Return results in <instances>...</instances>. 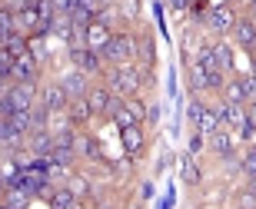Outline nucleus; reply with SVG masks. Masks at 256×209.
I'll use <instances>...</instances> for the list:
<instances>
[{"label": "nucleus", "mask_w": 256, "mask_h": 209, "mask_svg": "<svg viewBox=\"0 0 256 209\" xmlns=\"http://www.w3.org/2000/svg\"><path fill=\"white\" fill-rule=\"evenodd\" d=\"M143 83L150 86V83H153V76H150V73H143L136 63H124V67H110V70H106V86H110L116 96H124V100L136 96Z\"/></svg>", "instance_id": "f257e3e1"}, {"label": "nucleus", "mask_w": 256, "mask_h": 209, "mask_svg": "<svg viewBox=\"0 0 256 209\" xmlns=\"http://www.w3.org/2000/svg\"><path fill=\"white\" fill-rule=\"evenodd\" d=\"M140 57V40L133 33H114L110 43L104 47V60L110 67H124V63H133Z\"/></svg>", "instance_id": "f03ea898"}, {"label": "nucleus", "mask_w": 256, "mask_h": 209, "mask_svg": "<svg viewBox=\"0 0 256 209\" xmlns=\"http://www.w3.org/2000/svg\"><path fill=\"white\" fill-rule=\"evenodd\" d=\"M236 10L230 7V3H216V7H210L206 10V17H203V23H206L213 33H233V27H236Z\"/></svg>", "instance_id": "7ed1b4c3"}, {"label": "nucleus", "mask_w": 256, "mask_h": 209, "mask_svg": "<svg viewBox=\"0 0 256 209\" xmlns=\"http://www.w3.org/2000/svg\"><path fill=\"white\" fill-rule=\"evenodd\" d=\"M70 60H74L76 70H84L86 76L104 73V53H96V50H90V47H70Z\"/></svg>", "instance_id": "20e7f679"}, {"label": "nucleus", "mask_w": 256, "mask_h": 209, "mask_svg": "<svg viewBox=\"0 0 256 209\" xmlns=\"http://www.w3.org/2000/svg\"><path fill=\"white\" fill-rule=\"evenodd\" d=\"M40 103L47 106L50 113H64L66 106H70V96H66V90L60 86V80H54V83H44V86H40Z\"/></svg>", "instance_id": "39448f33"}, {"label": "nucleus", "mask_w": 256, "mask_h": 209, "mask_svg": "<svg viewBox=\"0 0 256 209\" xmlns=\"http://www.w3.org/2000/svg\"><path fill=\"white\" fill-rule=\"evenodd\" d=\"M60 86L66 90L70 100H84V96L90 93V76H86L84 70H66V73L60 76Z\"/></svg>", "instance_id": "423d86ee"}, {"label": "nucleus", "mask_w": 256, "mask_h": 209, "mask_svg": "<svg viewBox=\"0 0 256 209\" xmlns=\"http://www.w3.org/2000/svg\"><path fill=\"white\" fill-rule=\"evenodd\" d=\"M0 90L10 93L17 110H34L37 106V83H14V86H0Z\"/></svg>", "instance_id": "0eeeda50"}, {"label": "nucleus", "mask_w": 256, "mask_h": 209, "mask_svg": "<svg viewBox=\"0 0 256 209\" xmlns=\"http://www.w3.org/2000/svg\"><path fill=\"white\" fill-rule=\"evenodd\" d=\"M233 37H236V43L246 50L250 57H253V53H256V20L240 17V20H236V27H233Z\"/></svg>", "instance_id": "6e6552de"}, {"label": "nucleus", "mask_w": 256, "mask_h": 209, "mask_svg": "<svg viewBox=\"0 0 256 209\" xmlns=\"http://www.w3.org/2000/svg\"><path fill=\"white\" fill-rule=\"evenodd\" d=\"M114 90L110 86H90V93H86V103H90V110H94V116H106V110H110V103H114Z\"/></svg>", "instance_id": "1a4fd4ad"}, {"label": "nucleus", "mask_w": 256, "mask_h": 209, "mask_svg": "<svg viewBox=\"0 0 256 209\" xmlns=\"http://www.w3.org/2000/svg\"><path fill=\"white\" fill-rule=\"evenodd\" d=\"M37 76H40V63L30 57V53L14 60V80H17V83H37Z\"/></svg>", "instance_id": "9d476101"}, {"label": "nucleus", "mask_w": 256, "mask_h": 209, "mask_svg": "<svg viewBox=\"0 0 256 209\" xmlns=\"http://www.w3.org/2000/svg\"><path fill=\"white\" fill-rule=\"evenodd\" d=\"M210 150L216 153L220 160H223V156H230V153L236 150V133H233V130H216V133L210 136Z\"/></svg>", "instance_id": "9b49d317"}, {"label": "nucleus", "mask_w": 256, "mask_h": 209, "mask_svg": "<svg viewBox=\"0 0 256 209\" xmlns=\"http://www.w3.org/2000/svg\"><path fill=\"white\" fill-rule=\"evenodd\" d=\"M27 146H30L34 156H50V153L57 150V143H54V133H50V130H34L30 140H27Z\"/></svg>", "instance_id": "f8f14e48"}, {"label": "nucleus", "mask_w": 256, "mask_h": 209, "mask_svg": "<svg viewBox=\"0 0 256 209\" xmlns=\"http://www.w3.org/2000/svg\"><path fill=\"white\" fill-rule=\"evenodd\" d=\"M143 143H146V133H143V126H130V130H120V146H124L126 156H136L143 150Z\"/></svg>", "instance_id": "ddd939ff"}, {"label": "nucleus", "mask_w": 256, "mask_h": 209, "mask_svg": "<svg viewBox=\"0 0 256 209\" xmlns=\"http://www.w3.org/2000/svg\"><path fill=\"white\" fill-rule=\"evenodd\" d=\"M0 143H4V150H20L24 146V130H20L14 120H0Z\"/></svg>", "instance_id": "4468645a"}, {"label": "nucleus", "mask_w": 256, "mask_h": 209, "mask_svg": "<svg viewBox=\"0 0 256 209\" xmlns=\"http://www.w3.org/2000/svg\"><path fill=\"white\" fill-rule=\"evenodd\" d=\"M0 53H7V57H27L30 53V37H24V33H14V37H4L0 40Z\"/></svg>", "instance_id": "2eb2a0df"}, {"label": "nucleus", "mask_w": 256, "mask_h": 209, "mask_svg": "<svg viewBox=\"0 0 256 209\" xmlns=\"http://www.w3.org/2000/svg\"><path fill=\"white\" fill-rule=\"evenodd\" d=\"M66 116H70V123L74 126H86L90 120H94V110H90V103L84 100H70V106H66Z\"/></svg>", "instance_id": "dca6fc26"}, {"label": "nucleus", "mask_w": 256, "mask_h": 209, "mask_svg": "<svg viewBox=\"0 0 256 209\" xmlns=\"http://www.w3.org/2000/svg\"><path fill=\"white\" fill-rule=\"evenodd\" d=\"M110 37H114V30H106V27H100V23H90V30H86V47L90 50H96V53H104V47L110 43Z\"/></svg>", "instance_id": "f3484780"}, {"label": "nucleus", "mask_w": 256, "mask_h": 209, "mask_svg": "<svg viewBox=\"0 0 256 209\" xmlns=\"http://www.w3.org/2000/svg\"><path fill=\"white\" fill-rule=\"evenodd\" d=\"M186 76H190V80H186V83H190V93H196V96L206 93V86H210V73H206L203 67H200L196 60L190 63V73H186Z\"/></svg>", "instance_id": "a211bd4d"}, {"label": "nucleus", "mask_w": 256, "mask_h": 209, "mask_svg": "<svg viewBox=\"0 0 256 209\" xmlns=\"http://www.w3.org/2000/svg\"><path fill=\"white\" fill-rule=\"evenodd\" d=\"M180 176H183V183H190V186L200 183V166H196V156H193L190 150L180 156Z\"/></svg>", "instance_id": "6ab92c4d"}, {"label": "nucleus", "mask_w": 256, "mask_h": 209, "mask_svg": "<svg viewBox=\"0 0 256 209\" xmlns=\"http://www.w3.org/2000/svg\"><path fill=\"white\" fill-rule=\"evenodd\" d=\"M76 156H84V160H104V153H100V143L94 136H80L76 140Z\"/></svg>", "instance_id": "aec40b11"}, {"label": "nucleus", "mask_w": 256, "mask_h": 209, "mask_svg": "<svg viewBox=\"0 0 256 209\" xmlns=\"http://www.w3.org/2000/svg\"><path fill=\"white\" fill-rule=\"evenodd\" d=\"M223 100H226V103H250V100H246V90H243V80H240V76L226 80V86H223Z\"/></svg>", "instance_id": "412c9836"}, {"label": "nucleus", "mask_w": 256, "mask_h": 209, "mask_svg": "<svg viewBox=\"0 0 256 209\" xmlns=\"http://www.w3.org/2000/svg\"><path fill=\"white\" fill-rule=\"evenodd\" d=\"M47 203H50V209H66V206H74V203H76V196L70 193V186L64 183V186H54V193H50Z\"/></svg>", "instance_id": "4be33fe9"}, {"label": "nucleus", "mask_w": 256, "mask_h": 209, "mask_svg": "<svg viewBox=\"0 0 256 209\" xmlns=\"http://www.w3.org/2000/svg\"><path fill=\"white\" fill-rule=\"evenodd\" d=\"M220 126H223V120L216 116V110H213V106H206V110H203V116H200V123H196V130L203 136H213Z\"/></svg>", "instance_id": "5701e85b"}, {"label": "nucleus", "mask_w": 256, "mask_h": 209, "mask_svg": "<svg viewBox=\"0 0 256 209\" xmlns=\"http://www.w3.org/2000/svg\"><path fill=\"white\" fill-rule=\"evenodd\" d=\"M213 53H216V63L223 73H233V47H230L226 40H216L213 43Z\"/></svg>", "instance_id": "b1692460"}, {"label": "nucleus", "mask_w": 256, "mask_h": 209, "mask_svg": "<svg viewBox=\"0 0 256 209\" xmlns=\"http://www.w3.org/2000/svg\"><path fill=\"white\" fill-rule=\"evenodd\" d=\"M196 63L206 70V73H223V70H220V63H216V53H213V47H210V43H200V50H196Z\"/></svg>", "instance_id": "393cba45"}, {"label": "nucleus", "mask_w": 256, "mask_h": 209, "mask_svg": "<svg viewBox=\"0 0 256 209\" xmlns=\"http://www.w3.org/2000/svg\"><path fill=\"white\" fill-rule=\"evenodd\" d=\"M246 120H250L246 103H226V126H230V130H240Z\"/></svg>", "instance_id": "a878e982"}, {"label": "nucleus", "mask_w": 256, "mask_h": 209, "mask_svg": "<svg viewBox=\"0 0 256 209\" xmlns=\"http://www.w3.org/2000/svg\"><path fill=\"white\" fill-rule=\"evenodd\" d=\"M120 20H124V17H120V10H116V0H114V3H106V7L96 13V23H100V27H106V30H114Z\"/></svg>", "instance_id": "bb28decb"}, {"label": "nucleus", "mask_w": 256, "mask_h": 209, "mask_svg": "<svg viewBox=\"0 0 256 209\" xmlns=\"http://www.w3.org/2000/svg\"><path fill=\"white\" fill-rule=\"evenodd\" d=\"M14 33H20L17 13H10V10L4 7V10H0V40H4V37H14Z\"/></svg>", "instance_id": "cd10ccee"}, {"label": "nucleus", "mask_w": 256, "mask_h": 209, "mask_svg": "<svg viewBox=\"0 0 256 209\" xmlns=\"http://www.w3.org/2000/svg\"><path fill=\"white\" fill-rule=\"evenodd\" d=\"M30 200H34V196L24 193V190H7V193H4V203H7L10 209H27Z\"/></svg>", "instance_id": "c85d7f7f"}, {"label": "nucleus", "mask_w": 256, "mask_h": 209, "mask_svg": "<svg viewBox=\"0 0 256 209\" xmlns=\"http://www.w3.org/2000/svg\"><path fill=\"white\" fill-rule=\"evenodd\" d=\"M66 186H70V193H74L76 200H86V196H90V183H86V176H70Z\"/></svg>", "instance_id": "c756f323"}, {"label": "nucleus", "mask_w": 256, "mask_h": 209, "mask_svg": "<svg viewBox=\"0 0 256 209\" xmlns=\"http://www.w3.org/2000/svg\"><path fill=\"white\" fill-rule=\"evenodd\" d=\"M116 10L124 20H136L140 17V0H116Z\"/></svg>", "instance_id": "7c9ffc66"}, {"label": "nucleus", "mask_w": 256, "mask_h": 209, "mask_svg": "<svg viewBox=\"0 0 256 209\" xmlns=\"http://www.w3.org/2000/svg\"><path fill=\"white\" fill-rule=\"evenodd\" d=\"M30 57L37 60V63H44V60H47V43L40 40V33H34V37H30Z\"/></svg>", "instance_id": "2f4dec72"}, {"label": "nucleus", "mask_w": 256, "mask_h": 209, "mask_svg": "<svg viewBox=\"0 0 256 209\" xmlns=\"http://www.w3.org/2000/svg\"><path fill=\"white\" fill-rule=\"evenodd\" d=\"M10 120H14V123L24 130V133H34V113H30V110H17Z\"/></svg>", "instance_id": "473e14b6"}, {"label": "nucleus", "mask_w": 256, "mask_h": 209, "mask_svg": "<svg viewBox=\"0 0 256 209\" xmlns=\"http://www.w3.org/2000/svg\"><path fill=\"white\" fill-rule=\"evenodd\" d=\"M50 156H54V163H60V166H74L76 150H64V146H57V150L50 153Z\"/></svg>", "instance_id": "72a5a7b5"}, {"label": "nucleus", "mask_w": 256, "mask_h": 209, "mask_svg": "<svg viewBox=\"0 0 256 209\" xmlns=\"http://www.w3.org/2000/svg\"><path fill=\"white\" fill-rule=\"evenodd\" d=\"M243 173H246V180L256 176V146H250V150L243 153Z\"/></svg>", "instance_id": "f704fd0d"}, {"label": "nucleus", "mask_w": 256, "mask_h": 209, "mask_svg": "<svg viewBox=\"0 0 256 209\" xmlns=\"http://www.w3.org/2000/svg\"><path fill=\"white\" fill-rule=\"evenodd\" d=\"M140 57L146 60V67H153V57H156V50H153V40H150V33L140 40Z\"/></svg>", "instance_id": "c9c22d12"}, {"label": "nucleus", "mask_w": 256, "mask_h": 209, "mask_svg": "<svg viewBox=\"0 0 256 209\" xmlns=\"http://www.w3.org/2000/svg\"><path fill=\"white\" fill-rule=\"evenodd\" d=\"M206 143H210V136H203V133H200V130H196V133L190 136V146H186V150H190L193 156H200V153H203V146H206Z\"/></svg>", "instance_id": "e433bc0d"}, {"label": "nucleus", "mask_w": 256, "mask_h": 209, "mask_svg": "<svg viewBox=\"0 0 256 209\" xmlns=\"http://www.w3.org/2000/svg\"><path fill=\"white\" fill-rule=\"evenodd\" d=\"M223 170H226V173H240V170H243V156H236V153L223 156Z\"/></svg>", "instance_id": "4c0bfd02"}, {"label": "nucleus", "mask_w": 256, "mask_h": 209, "mask_svg": "<svg viewBox=\"0 0 256 209\" xmlns=\"http://www.w3.org/2000/svg\"><path fill=\"white\" fill-rule=\"evenodd\" d=\"M106 3H110V0H76V7H84V10H90V13H100V10L106 7Z\"/></svg>", "instance_id": "58836bf2"}, {"label": "nucleus", "mask_w": 256, "mask_h": 209, "mask_svg": "<svg viewBox=\"0 0 256 209\" xmlns=\"http://www.w3.org/2000/svg\"><path fill=\"white\" fill-rule=\"evenodd\" d=\"M203 110H206V103H203V100L196 96V100L190 103V110H186V116H190L193 123H200V116H203Z\"/></svg>", "instance_id": "ea45409f"}, {"label": "nucleus", "mask_w": 256, "mask_h": 209, "mask_svg": "<svg viewBox=\"0 0 256 209\" xmlns=\"http://www.w3.org/2000/svg\"><path fill=\"white\" fill-rule=\"evenodd\" d=\"M236 136H240V140H253V136H256V123H253V120H246V123L236 130Z\"/></svg>", "instance_id": "a19ab883"}, {"label": "nucleus", "mask_w": 256, "mask_h": 209, "mask_svg": "<svg viewBox=\"0 0 256 209\" xmlns=\"http://www.w3.org/2000/svg\"><path fill=\"white\" fill-rule=\"evenodd\" d=\"M240 80H243V90H246V100L253 103V100H256V80H253V76H240Z\"/></svg>", "instance_id": "79ce46f5"}, {"label": "nucleus", "mask_w": 256, "mask_h": 209, "mask_svg": "<svg viewBox=\"0 0 256 209\" xmlns=\"http://www.w3.org/2000/svg\"><path fill=\"white\" fill-rule=\"evenodd\" d=\"M240 209H256V196H253L250 190L240 193Z\"/></svg>", "instance_id": "37998d69"}, {"label": "nucleus", "mask_w": 256, "mask_h": 209, "mask_svg": "<svg viewBox=\"0 0 256 209\" xmlns=\"http://www.w3.org/2000/svg\"><path fill=\"white\" fill-rule=\"evenodd\" d=\"M54 7H57V13H74L76 0H54Z\"/></svg>", "instance_id": "c03bdc74"}, {"label": "nucleus", "mask_w": 256, "mask_h": 209, "mask_svg": "<svg viewBox=\"0 0 256 209\" xmlns=\"http://www.w3.org/2000/svg\"><path fill=\"white\" fill-rule=\"evenodd\" d=\"M153 193H156V190H153V183H143V186H140V200H153Z\"/></svg>", "instance_id": "a18cd8bd"}, {"label": "nucleus", "mask_w": 256, "mask_h": 209, "mask_svg": "<svg viewBox=\"0 0 256 209\" xmlns=\"http://www.w3.org/2000/svg\"><path fill=\"white\" fill-rule=\"evenodd\" d=\"M213 110H216V116L226 123V100H220V103H213Z\"/></svg>", "instance_id": "49530a36"}, {"label": "nucleus", "mask_w": 256, "mask_h": 209, "mask_svg": "<svg viewBox=\"0 0 256 209\" xmlns=\"http://www.w3.org/2000/svg\"><path fill=\"white\" fill-rule=\"evenodd\" d=\"M156 116H160V110H156V106H150V110H146V120H150V123H156Z\"/></svg>", "instance_id": "de8ad7c7"}, {"label": "nucleus", "mask_w": 256, "mask_h": 209, "mask_svg": "<svg viewBox=\"0 0 256 209\" xmlns=\"http://www.w3.org/2000/svg\"><path fill=\"white\" fill-rule=\"evenodd\" d=\"M246 113H250V120L256 123V100H253V103H246Z\"/></svg>", "instance_id": "09e8293b"}, {"label": "nucleus", "mask_w": 256, "mask_h": 209, "mask_svg": "<svg viewBox=\"0 0 256 209\" xmlns=\"http://www.w3.org/2000/svg\"><path fill=\"white\" fill-rule=\"evenodd\" d=\"M246 190H250V193L256 196V176H250V180H246Z\"/></svg>", "instance_id": "8fccbe9b"}, {"label": "nucleus", "mask_w": 256, "mask_h": 209, "mask_svg": "<svg viewBox=\"0 0 256 209\" xmlns=\"http://www.w3.org/2000/svg\"><path fill=\"white\" fill-rule=\"evenodd\" d=\"M250 76H253V80H256V53H253V57H250Z\"/></svg>", "instance_id": "3c124183"}, {"label": "nucleus", "mask_w": 256, "mask_h": 209, "mask_svg": "<svg viewBox=\"0 0 256 209\" xmlns=\"http://www.w3.org/2000/svg\"><path fill=\"white\" fill-rule=\"evenodd\" d=\"M66 209H84V200H76L74 206H66Z\"/></svg>", "instance_id": "603ef678"}, {"label": "nucleus", "mask_w": 256, "mask_h": 209, "mask_svg": "<svg viewBox=\"0 0 256 209\" xmlns=\"http://www.w3.org/2000/svg\"><path fill=\"white\" fill-rule=\"evenodd\" d=\"M246 3H253V10H256V0H246Z\"/></svg>", "instance_id": "864d4df0"}, {"label": "nucleus", "mask_w": 256, "mask_h": 209, "mask_svg": "<svg viewBox=\"0 0 256 209\" xmlns=\"http://www.w3.org/2000/svg\"><path fill=\"white\" fill-rule=\"evenodd\" d=\"M0 209H10V206H7V203H4V206H0Z\"/></svg>", "instance_id": "5fc2aeb1"}, {"label": "nucleus", "mask_w": 256, "mask_h": 209, "mask_svg": "<svg viewBox=\"0 0 256 209\" xmlns=\"http://www.w3.org/2000/svg\"><path fill=\"white\" fill-rule=\"evenodd\" d=\"M106 209H114V206H106Z\"/></svg>", "instance_id": "6e6d98bb"}, {"label": "nucleus", "mask_w": 256, "mask_h": 209, "mask_svg": "<svg viewBox=\"0 0 256 209\" xmlns=\"http://www.w3.org/2000/svg\"><path fill=\"white\" fill-rule=\"evenodd\" d=\"M110 3H114V0H110Z\"/></svg>", "instance_id": "4d7b16f0"}]
</instances>
